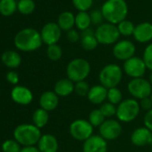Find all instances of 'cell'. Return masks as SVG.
<instances>
[{
  "instance_id": "cell-1",
  "label": "cell",
  "mask_w": 152,
  "mask_h": 152,
  "mask_svg": "<svg viewBox=\"0 0 152 152\" xmlns=\"http://www.w3.org/2000/svg\"><path fill=\"white\" fill-rule=\"evenodd\" d=\"M100 10L107 23L117 25L126 19L128 5L125 0H107Z\"/></svg>"
},
{
  "instance_id": "cell-2",
  "label": "cell",
  "mask_w": 152,
  "mask_h": 152,
  "mask_svg": "<svg viewBox=\"0 0 152 152\" xmlns=\"http://www.w3.org/2000/svg\"><path fill=\"white\" fill-rule=\"evenodd\" d=\"M42 43L40 32L33 28L23 29L15 37V47L23 52L35 51L41 47Z\"/></svg>"
},
{
  "instance_id": "cell-3",
  "label": "cell",
  "mask_w": 152,
  "mask_h": 152,
  "mask_svg": "<svg viewBox=\"0 0 152 152\" xmlns=\"http://www.w3.org/2000/svg\"><path fill=\"white\" fill-rule=\"evenodd\" d=\"M41 136L42 134L40 129L35 126L33 124H20L16 126L14 131L15 140L23 147L34 146L35 144H38Z\"/></svg>"
},
{
  "instance_id": "cell-4",
  "label": "cell",
  "mask_w": 152,
  "mask_h": 152,
  "mask_svg": "<svg viewBox=\"0 0 152 152\" xmlns=\"http://www.w3.org/2000/svg\"><path fill=\"white\" fill-rule=\"evenodd\" d=\"M91 64L84 58H74L66 66L67 78L72 83L85 81L91 73Z\"/></svg>"
},
{
  "instance_id": "cell-5",
  "label": "cell",
  "mask_w": 152,
  "mask_h": 152,
  "mask_svg": "<svg viewBox=\"0 0 152 152\" xmlns=\"http://www.w3.org/2000/svg\"><path fill=\"white\" fill-rule=\"evenodd\" d=\"M123 68L117 64H106L99 73V81L105 88L111 89L119 85L123 79Z\"/></svg>"
},
{
  "instance_id": "cell-6",
  "label": "cell",
  "mask_w": 152,
  "mask_h": 152,
  "mask_svg": "<svg viewBox=\"0 0 152 152\" xmlns=\"http://www.w3.org/2000/svg\"><path fill=\"white\" fill-rule=\"evenodd\" d=\"M140 112V107L137 99H126L117 106L116 117L121 123H131L138 117Z\"/></svg>"
},
{
  "instance_id": "cell-7",
  "label": "cell",
  "mask_w": 152,
  "mask_h": 152,
  "mask_svg": "<svg viewBox=\"0 0 152 152\" xmlns=\"http://www.w3.org/2000/svg\"><path fill=\"white\" fill-rule=\"evenodd\" d=\"M120 36L117 26L109 23H104L95 30V37L99 44L101 45L115 44Z\"/></svg>"
},
{
  "instance_id": "cell-8",
  "label": "cell",
  "mask_w": 152,
  "mask_h": 152,
  "mask_svg": "<svg viewBox=\"0 0 152 152\" xmlns=\"http://www.w3.org/2000/svg\"><path fill=\"white\" fill-rule=\"evenodd\" d=\"M93 129L94 127L88 120L76 119L71 123L69 132L72 139L84 142L93 135Z\"/></svg>"
},
{
  "instance_id": "cell-9",
  "label": "cell",
  "mask_w": 152,
  "mask_h": 152,
  "mask_svg": "<svg viewBox=\"0 0 152 152\" xmlns=\"http://www.w3.org/2000/svg\"><path fill=\"white\" fill-rule=\"evenodd\" d=\"M127 91L133 99L141 100L151 96L152 85L148 80H146L143 77L132 79L127 84Z\"/></svg>"
},
{
  "instance_id": "cell-10",
  "label": "cell",
  "mask_w": 152,
  "mask_h": 152,
  "mask_svg": "<svg viewBox=\"0 0 152 152\" xmlns=\"http://www.w3.org/2000/svg\"><path fill=\"white\" fill-rule=\"evenodd\" d=\"M147 70V66L142 58L139 56H132V58L124 62L123 71L132 79L142 78Z\"/></svg>"
},
{
  "instance_id": "cell-11",
  "label": "cell",
  "mask_w": 152,
  "mask_h": 152,
  "mask_svg": "<svg viewBox=\"0 0 152 152\" xmlns=\"http://www.w3.org/2000/svg\"><path fill=\"white\" fill-rule=\"evenodd\" d=\"M99 128V135L107 141L117 139L123 132L121 123L118 120L112 118L106 119V121Z\"/></svg>"
},
{
  "instance_id": "cell-12",
  "label": "cell",
  "mask_w": 152,
  "mask_h": 152,
  "mask_svg": "<svg viewBox=\"0 0 152 152\" xmlns=\"http://www.w3.org/2000/svg\"><path fill=\"white\" fill-rule=\"evenodd\" d=\"M135 52V45L128 39L119 40L113 47V56L117 60L124 62L134 56Z\"/></svg>"
},
{
  "instance_id": "cell-13",
  "label": "cell",
  "mask_w": 152,
  "mask_h": 152,
  "mask_svg": "<svg viewBox=\"0 0 152 152\" xmlns=\"http://www.w3.org/2000/svg\"><path fill=\"white\" fill-rule=\"evenodd\" d=\"M40 36L43 43L48 46L57 44L62 36V30L56 23H46L40 31Z\"/></svg>"
},
{
  "instance_id": "cell-14",
  "label": "cell",
  "mask_w": 152,
  "mask_h": 152,
  "mask_svg": "<svg viewBox=\"0 0 152 152\" xmlns=\"http://www.w3.org/2000/svg\"><path fill=\"white\" fill-rule=\"evenodd\" d=\"M107 141L100 135H92L83 142V152H107Z\"/></svg>"
},
{
  "instance_id": "cell-15",
  "label": "cell",
  "mask_w": 152,
  "mask_h": 152,
  "mask_svg": "<svg viewBox=\"0 0 152 152\" xmlns=\"http://www.w3.org/2000/svg\"><path fill=\"white\" fill-rule=\"evenodd\" d=\"M131 141L137 147H144L152 144V132L145 126L136 128L131 134Z\"/></svg>"
},
{
  "instance_id": "cell-16",
  "label": "cell",
  "mask_w": 152,
  "mask_h": 152,
  "mask_svg": "<svg viewBox=\"0 0 152 152\" xmlns=\"http://www.w3.org/2000/svg\"><path fill=\"white\" fill-rule=\"evenodd\" d=\"M11 97L15 103L22 106L29 105L33 100V94L31 91L27 87L21 85H16L14 87L11 91Z\"/></svg>"
},
{
  "instance_id": "cell-17",
  "label": "cell",
  "mask_w": 152,
  "mask_h": 152,
  "mask_svg": "<svg viewBox=\"0 0 152 152\" xmlns=\"http://www.w3.org/2000/svg\"><path fill=\"white\" fill-rule=\"evenodd\" d=\"M132 36L139 43L150 42L152 40V23L144 22L137 24Z\"/></svg>"
},
{
  "instance_id": "cell-18",
  "label": "cell",
  "mask_w": 152,
  "mask_h": 152,
  "mask_svg": "<svg viewBox=\"0 0 152 152\" xmlns=\"http://www.w3.org/2000/svg\"><path fill=\"white\" fill-rule=\"evenodd\" d=\"M87 98L91 104L102 105L107 99V89L101 84L93 85L91 87Z\"/></svg>"
},
{
  "instance_id": "cell-19",
  "label": "cell",
  "mask_w": 152,
  "mask_h": 152,
  "mask_svg": "<svg viewBox=\"0 0 152 152\" xmlns=\"http://www.w3.org/2000/svg\"><path fill=\"white\" fill-rule=\"evenodd\" d=\"M59 104V97L55 93V91H48L43 92L39 98V106L46 111L55 110Z\"/></svg>"
},
{
  "instance_id": "cell-20",
  "label": "cell",
  "mask_w": 152,
  "mask_h": 152,
  "mask_svg": "<svg viewBox=\"0 0 152 152\" xmlns=\"http://www.w3.org/2000/svg\"><path fill=\"white\" fill-rule=\"evenodd\" d=\"M38 148L40 152H57L59 148L58 140L52 134H43L38 142Z\"/></svg>"
},
{
  "instance_id": "cell-21",
  "label": "cell",
  "mask_w": 152,
  "mask_h": 152,
  "mask_svg": "<svg viewBox=\"0 0 152 152\" xmlns=\"http://www.w3.org/2000/svg\"><path fill=\"white\" fill-rule=\"evenodd\" d=\"M80 43L82 48L86 51H92L97 48L99 42L95 37V31L89 28L83 31H81Z\"/></svg>"
},
{
  "instance_id": "cell-22",
  "label": "cell",
  "mask_w": 152,
  "mask_h": 152,
  "mask_svg": "<svg viewBox=\"0 0 152 152\" xmlns=\"http://www.w3.org/2000/svg\"><path fill=\"white\" fill-rule=\"evenodd\" d=\"M54 91L58 97H68L74 92V83L68 78L60 79L56 83Z\"/></svg>"
},
{
  "instance_id": "cell-23",
  "label": "cell",
  "mask_w": 152,
  "mask_h": 152,
  "mask_svg": "<svg viewBox=\"0 0 152 152\" xmlns=\"http://www.w3.org/2000/svg\"><path fill=\"white\" fill-rule=\"evenodd\" d=\"M56 23L62 31H69L73 29V26H75V15L69 11L62 12L58 15Z\"/></svg>"
},
{
  "instance_id": "cell-24",
  "label": "cell",
  "mask_w": 152,
  "mask_h": 152,
  "mask_svg": "<svg viewBox=\"0 0 152 152\" xmlns=\"http://www.w3.org/2000/svg\"><path fill=\"white\" fill-rule=\"evenodd\" d=\"M1 61L8 68L15 69L20 66L22 63V57L19 55V53L12 50H7L2 54Z\"/></svg>"
},
{
  "instance_id": "cell-25",
  "label": "cell",
  "mask_w": 152,
  "mask_h": 152,
  "mask_svg": "<svg viewBox=\"0 0 152 152\" xmlns=\"http://www.w3.org/2000/svg\"><path fill=\"white\" fill-rule=\"evenodd\" d=\"M49 120V115L48 112L46 111L43 108H38L34 111L33 115H32V122L33 124L35 126H37L38 128H43L44 126H46L48 123Z\"/></svg>"
},
{
  "instance_id": "cell-26",
  "label": "cell",
  "mask_w": 152,
  "mask_h": 152,
  "mask_svg": "<svg viewBox=\"0 0 152 152\" xmlns=\"http://www.w3.org/2000/svg\"><path fill=\"white\" fill-rule=\"evenodd\" d=\"M91 15L88 12H78L75 15V26L80 31H83L91 28Z\"/></svg>"
},
{
  "instance_id": "cell-27",
  "label": "cell",
  "mask_w": 152,
  "mask_h": 152,
  "mask_svg": "<svg viewBox=\"0 0 152 152\" xmlns=\"http://www.w3.org/2000/svg\"><path fill=\"white\" fill-rule=\"evenodd\" d=\"M17 10L15 0H0V14L3 16H11Z\"/></svg>"
},
{
  "instance_id": "cell-28",
  "label": "cell",
  "mask_w": 152,
  "mask_h": 152,
  "mask_svg": "<svg viewBox=\"0 0 152 152\" xmlns=\"http://www.w3.org/2000/svg\"><path fill=\"white\" fill-rule=\"evenodd\" d=\"M35 2L33 0H19L17 3V10L24 15H31L35 10Z\"/></svg>"
},
{
  "instance_id": "cell-29",
  "label": "cell",
  "mask_w": 152,
  "mask_h": 152,
  "mask_svg": "<svg viewBox=\"0 0 152 152\" xmlns=\"http://www.w3.org/2000/svg\"><path fill=\"white\" fill-rule=\"evenodd\" d=\"M116 26H117V29L119 31L120 35H123L124 37H128V36L133 35L136 25H134V23L132 22L125 19L123 22H121L120 23H118Z\"/></svg>"
},
{
  "instance_id": "cell-30",
  "label": "cell",
  "mask_w": 152,
  "mask_h": 152,
  "mask_svg": "<svg viewBox=\"0 0 152 152\" xmlns=\"http://www.w3.org/2000/svg\"><path fill=\"white\" fill-rule=\"evenodd\" d=\"M88 121L91 123V124L93 127H99L106 121V117L103 115V114L101 113L99 108L93 109L89 115Z\"/></svg>"
},
{
  "instance_id": "cell-31",
  "label": "cell",
  "mask_w": 152,
  "mask_h": 152,
  "mask_svg": "<svg viewBox=\"0 0 152 152\" xmlns=\"http://www.w3.org/2000/svg\"><path fill=\"white\" fill-rule=\"evenodd\" d=\"M107 100L115 106H118L124 99H123V93L117 88H111L107 90Z\"/></svg>"
},
{
  "instance_id": "cell-32",
  "label": "cell",
  "mask_w": 152,
  "mask_h": 152,
  "mask_svg": "<svg viewBox=\"0 0 152 152\" xmlns=\"http://www.w3.org/2000/svg\"><path fill=\"white\" fill-rule=\"evenodd\" d=\"M47 56L48 59H50L51 61H58L61 59L63 56V50L61 47L57 44L50 45V46H48Z\"/></svg>"
},
{
  "instance_id": "cell-33",
  "label": "cell",
  "mask_w": 152,
  "mask_h": 152,
  "mask_svg": "<svg viewBox=\"0 0 152 152\" xmlns=\"http://www.w3.org/2000/svg\"><path fill=\"white\" fill-rule=\"evenodd\" d=\"M101 113L103 114V115L106 117V118H111L115 115H116V109H117V107L108 101L103 103L102 105H100V107H99Z\"/></svg>"
},
{
  "instance_id": "cell-34",
  "label": "cell",
  "mask_w": 152,
  "mask_h": 152,
  "mask_svg": "<svg viewBox=\"0 0 152 152\" xmlns=\"http://www.w3.org/2000/svg\"><path fill=\"white\" fill-rule=\"evenodd\" d=\"M3 152H21V145L15 140H7L2 144Z\"/></svg>"
},
{
  "instance_id": "cell-35",
  "label": "cell",
  "mask_w": 152,
  "mask_h": 152,
  "mask_svg": "<svg viewBox=\"0 0 152 152\" xmlns=\"http://www.w3.org/2000/svg\"><path fill=\"white\" fill-rule=\"evenodd\" d=\"M90 85L86 81H82L74 83V92L80 97H87L90 91Z\"/></svg>"
},
{
  "instance_id": "cell-36",
  "label": "cell",
  "mask_w": 152,
  "mask_h": 152,
  "mask_svg": "<svg viewBox=\"0 0 152 152\" xmlns=\"http://www.w3.org/2000/svg\"><path fill=\"white\" fill-rule=\"evenodd\" d=\"M72 2L79 12H87L91 8L94 0H72Z\"/></svg>"
},
{
  "instance_id": "cell-37",
  "label": "cell",
  "mask_w": 152,
  "mask_h": 152,
  "mask_svg": "<svg viewBox=\"0 0 152 152\" xmlns=\"http://www.w3.org/2000/svg\"><path fill=\"white\" fill-rule=\"evenodd\" d=\"M142 59L147 66V69L152 71V43L148 44L145 48Z\"/></svg>"
},
{
  "instance_id": "cell-38",
  "label": "cell",
  "mask_w": 152,
  "mask_h": 152,
  "mask_svg": "<svg viewBox=\"0 0 152 152\" xmlns=\"http://www.w3.org/2000/svg\"><path fill=\"white\" fill-rule=\"evenodd\" d=\"M91 15V24L96 25V26H99L101 25L103 23L104 16L102 15V12L100 9H95L93 11H91V13L90 14Z\"/></svg>"
},
{
  "instance_id": "cell-39",
  "label": "cell",
  "mask_w": 152,
  "mask_h": 152,
  "mask_svg": "<svg viewBox=\"0 0 152 152\" xmlns=\"http://www.w3.org/2000/svg\"><path fill=\"white\" fill-rule=\"evenodd\" d=\"M66 37H67V39H68L69 42L76 43V42L80 41V39H81V33L77 30L72 29L69 31H67Z\"/></svg>"
},
{
  "instance_id": "cell-40",
  "label": "cell",
  "mask_w": 152,
  "mask_h": 152,
  "mask_svg": "<svg viewBox=\"0 0 152 152\" xmlns=\"http://www.w3.org/2000/svg\"><path fill=\"white\" fill-rule=\"evenodd\" d=\"M7 80L9 83L13 85H16L19 83V75L15 71H10L7 74Z\"/></svg>"
},
{
  "instance_id": "cell-41",
  "label": "cell",
  "mask_w": 152,
  "mask_h": 152,
  "mask_svg": "<svg viewBox=\"0 0 152 152\" xmlns=\"http://www.w3.org/2000/svg\"><path fill=\"white\" fill-rule=\"evenodd\" d=\"M140 109H144L147 112L151 110L152 109V101H151L150 97L145 98V99L140 100Z\"/></svg>"
},
{
  "instance_id": "cell-42",
  "label": "cell",
  "mask_w": 152,
  "mask_h": 152,
  "mask_svg": "<svg viewBox=\"0 0 152 152\" xmlns=\"http://www.w3.org/2000/svg\"><path fill=\"white\" fill-rule=\"evenodd\" d=\"M144 126L152 132V109L148 111L144 116Z\"/></svg>"
},
{
  "instance_id": "cell-43",
  "label": "cell",
  "mask_w": 152,
  "mask_h": 152,
  "mask_svg": "<svg viewBox=\"0 0 152 152\" xmlns=\"http://www.w3.org/2000/svg\"><path fill=\"white\" fill-rule=\"evenodd\" d=\"M21 152H40L38 147L35 146H28V147H23L21 150Z\"/></svg>"
},
{
  "instance_id": "cell-44",
  "label": "cell",
  "mask_w": 152,
  "mask_h": 152,
  "mask_svg": "<svg viewBox=\"0 0 152 152\" xmlns=\"http://www.w3.org/2000/svg\"><path fill=\"white\" fill-rule=\"evenodd\" d=\"M149 83H150V84L152 85V71L150 72V74H149Z\"/></svg>"
},
{
  "instance_id": "cell-45",
  "label": "cell",
  "mask_w": 152,
  "mask_h": 152,
  "mask_svg": "<svg viewBox=\"0 0 152 152\" xmlns=\"http://www.w3.org/2000/svg\"><path fill=\"white\" fill-rule=\"evenodd\" d=\"M150 99H151V101H152V94H151V96H150Z\"/></svg>"
}]
</instances>
